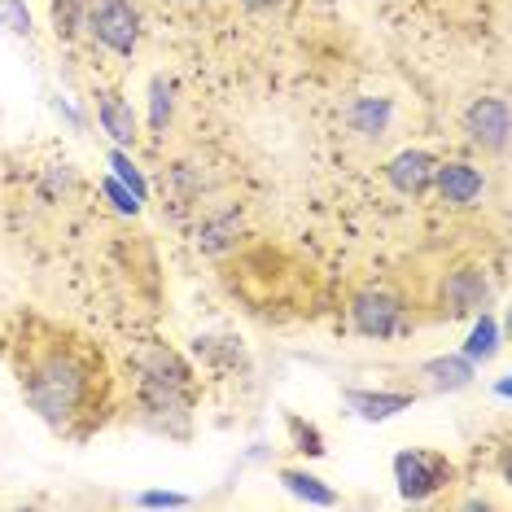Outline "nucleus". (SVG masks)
I'll list each match as a JSON object with an SVG mask.
<instances>
[{
    "mask_svg": "<svg viewBox=\"0 0 512 512\" xmlns=\"http://www.w3.org/2000/svg\"><path fill=\"white\" fill-rule=\"evenodd\" d=\"M14 377L27 412L62 438H84L110 399L106 355L49 324H36L14 342Z\"/></svg>",
    "mask_w": 512,
    "mask_h": 512,
    "instance_id": "nucleus-1",
    "label": "nucleus"
},
{
    "mask_svg": "<svg viewBox=\"0 0 512 512\" xmlns=\"http://www.w3.org/2000/svg\"><path fill=\"white\" fill-rule=\"evenodd\" d=\"M136 399H141V412L149 425L171 434V421H180V429H184L193 416V368L184 364L176 351L154 346V351L141 355V386H136Z\"/></svg>",
    "mask_w": 512,
    "mask_h": 512,
    "instance_id": "nucleus-2",
    "label": "nucleus"
},
{
    "mask_svg": "<svg viewBox=\"0 0 512 512\" xmlns=\"http://www.w3.org/2000/svg\"><path fill=\"white\" fill-rule=\"evenodd\" d=\"M351 329L368 342H399L416 329V316L407 307V298L390 285H364L351 294Z\"/></svg>",
    "mask_w": 512,
    "mask_h": 512,
    "instance_id": "nucleus-3",
    "label": "nucleus"
},
{
    "mask_svg": "<svg viewBox=\"0 0 512 512\" xmlns=\"http://www.w3.org/2000/svg\"><path fill=\"white\" fill-rule=\"evenodd\" d=\"M84 40L97 44V49H106L110 57L132 62V57L141 53V40H145L141 5H136V0H92Z\"/></svg>",
    "mask_w": 512,
    "mask_h": 512,
    "instance_id": "nucleus-4",
    "label": "nucleus"
},
{
    "mask_svg": "<svg viewBox=\"0 0 512 512\" xmlns=\"http://www.w3.org/2000/svg\"><path fill=\"white\" fill-rule=\"evenodd\" d=\"M390 469H394V486H399L407 504H429V499H438L442 491L456 486V464L429 447H403Z\"/></svg>",
    "mask_w": 512,
    "mask_h": 512,
    "instance_id": "nucleus-5",
    "label": "nucleus"
},
{
    "mask_svg": "<svg viewBox=\"0 0 512 512\" xmlns=\"http://www.w3.org/2000/svg\"><path fill=\"white\" fill-rule=\"evenodd\" d=\"M491 302H495V281L486 272V263H451L438 276V307L447 320L491 311Z\"/></svg>",
    "mask_w": 512,
    "mask_h": 512,
    "instance_id": "nucleus-6",
    "label": "nucleus"
},
{
    "mask_svg": "<svg viewBox=\"0 0 512 512\" xmlns=\"http://www.w3.org/2000/svg\"><path fill=\"white\" fill-rule=\"evenodd\" d=\"M460 132L473 149H482V154H491V158H504L508 141H512L508 101L504 97H473L460 114Z\"/></svg>",
    "mask_w": 512,
    "mask_h": 512,
    "instance_id": "nucleus-7",
    "label": "nucleus"
},
{
    "mask_svg": "<svg viewBox=\"0 0 512 512\" xmlns=\"http://www.w3.org/2000/svg\"><path fill=\"white\" fill-rule=\"evenodd\" d=\"M486 189H491V180H486L482 167H473L469 158H438V171H434V189L438 202L447 206V211H477V206L486 202Z\"/></svg>",
    "mask_w": 512,
    "mask_h": 512,
    "instance_id": "nucleus-8",
    "label": "nucleus"
},
{
    "mask_svg": "<svg viewBox=\"0 0 512 512\" xmlns=\"http://www.w3.org/2000/svg\"><path fill=\"white\" fill-rule=\"evenodd\" d=\"M92 110H97V127L106 132V141L114 149H136V141H141V119H136L132 101H127L119 88L92 92Z\"/></svg>",
    "mask_w": 512,
    "mask_h": 512,
    "instance_id": "nucleus-9",
    "label": "nucleus"
},
{
    "mask_svg": "<svg viewBox=\"0 0 512 512\" xmlns=\"http://www.w3.org/2000/svg\"><path fill=\"white\" fill-rule=\"evenodd\" d=\"M434 171H438V154H429V149H399L386 167H381V176L399 197H425L434 189Z\"/></svg>",
    "mask_w": 512,
    "mask_h": 512,
    "instance_id": "nucleus-10",
    "label": "nucleus"
},
{
    "mask_svg": "<svg viewBox=\"0 0 512 512\" xmlns=\"http://www.w3.org/2000/svg\"><path fill=\"white\" fill-rule=\"evenodd\" d=\"M416 377L429 394H460L477 381V364L469 355H434L416 368Z\"/></svg>",
    "mask_w": 512,
    "mask_h": 512,
    "instance_id": "nucleus-11",
    "label": "nucleus"
},
{
    "mask_svg": "<svg viewBox=\"0 0 512 512\" xmlns=\"http://www.w3.org/2000/svg\"><path fill=\"white\" fill-rule=\"evenodd\" d=\"M342 403L351 407L359 421L381 425V421H394V416L412 412L416 390H346V394H342Z\"/></svg>",
    "mask_w": 512,
    "mask_h": 512,
    "instance_id": "nucleus-12",
    "label": "nucleus"
},
{
    "mask_svg": "<svg viewBox=\"0 0 512 512\" xmlns=\"http://www.w3.org/2000/svg\"><path fill=\"white\" fill-rule=\"evenodd\" d=\"M346 119H351V132L364 136V141H386V132L394 123V106H390V97H355Z\"/></svg>",
    "mask_w": 512,
    "mask_h": 512,
    "instance_id": "nucleus-13",
    "label": "nucleus"
},
{
    "mask_svg": "<svg viewBox=\"0 0 512 512\" xmlns=\"http://www.w3.org/2000/svg\"><path fill=\"white\" fill-rule=\"evenodd\" d=\"M276 477H281L285 491L294 495V499H302L307 508H337V491L324 482V477L311 473V469H298V464H289V469H281Z\"/></svg>",
    "mask_w": 512,
    "mask_h": 512,
    "instance_id": "nucleus-14",
    "label": "nucleus"
},
{
    "mask_svg": "<svg viewBox=\"0 0 512 512\" xmlns=\"http://www.w3.org/2000/svg\"><path fill=\"white\" fill-rule=\"evenodd\" d=\"M88 9H92V0H49V22H53V36L62 40V44L84 40Z\"/></svg>",
    "mask_w": 512,
    "mask_h": 512,
    "instance_id": "nucleus-15",
    "label": "nucleus"
},
{
    "mask_svg": "<svg viewBox=\"0 0 512 512\" xmlns=\"http://www.w3.org/2000/svg\"><path fill=\"white\" fill-rule=\"evenodd\" d=\"M176 92L180 84L171 75H154L149 79V127H154V136H162L176 119Z\"/></svg>",
    "mask_w": 512,
    "mask_h": 512,
    "instance_id": "nucleus-16",
    "label": "nucleus"
},
{
    "mask_svg": "<svg viewBox=\"0 0 512 512\" xmlns=\"http://www.w3.org/2000/svg\"><path fill=\"white\" fill-rule=\"evenodd\" d=\"M499 320L491 316V311H477L473 316V329H469V342H464V351L460 355H469L473 364H486V359H495L499 355Z\"/></svg>",
    "mask_w": 512,
    "mask_h": 512,
    "instance_id": "nucleus-17",
    "label": "nucleus"
},
{
    "mask_svg": "<svg viewBox=\"0 0 512 512\" xmlns=\"http://www.w3.org/2000/svg\"><path fill=\"white\" fill-rule=\"evenodd\" d=\"M110 176L119 180V184H127V189H132V197L136 202H149V180L141 176V167H136V158H132V149H110Z\"/></svg>",
    "mask_w": 512,
    "mask_h": 512,
    "instance_id": "nucleus-18",
    "label": "nucleus"
},
{
    "mask_svg": "<svg viewBox=\"0 0 512 512\" xmlns=\"http://www.w3.org/2000/svg\"><path fill=\"white\" fill-rule=\"evenodd\" d=\"M232 232H241V219L237 215H219V219H206L202 232H197V246H202L206 254H219V250H228V246H237V237Z\"/></svg>",
    "mask_w": 512,
    "mask_h": 512,
    "instance_id": "nucleus-19",
    "label": "nucleus"
},
{
    "mask_svg": "<svg viewBox=\"0 0 512 512\" xmlns=\"http://www.w3.org/2000/svg\"><path fill=\"white\" fill-rule=\"evenodd\" d=\"M0 27L14 40H36V14L27 0H0Z\"/></svg>",
    "mask_w": 512,
    "mask_h": 512,
    "instance_id": "nucleus-20",
    "label": "nucleus"
},
{
    "mask_svg": "<svg viewBox=\"0 0 512 512\" xmlns=\"http://www.w3.org/2000/svg\"><path fill=\"white\" fill-rule=\"evenodd\" d=\"M289 434H294V451H302V456H311V460L329 451L324 447V434L311 421H302V416H289Z\"/></svg>",
    "mask_w": 512,
    "mask_h": 512,
    "instance_id": "nucleus-21",
    "label": "nucleus"
},
{
    "mask_svg": "<svg viewBox=\"0 0 512 512\" xmlns=\"http://www.w3.org/2000/svg\"><path fill=\"white\" fill-rule=\"evenodd\" d=\"M101 193H106V202H110L119 215H141V202H136L132 189H127V184H119L114 176L101 180Z\"/></svg>",
    "mask_w": 512,
    "mask_h": 512,
    "instance_id": "nucleus-22",
    "label": "nucleus"
},
{
    "mask_svg": "<svg viewBox=\"0 0 512 512\" xmlns=\"http://www.w3.org/2000/svg\"><path fill=\"white\" fill-rule=\"evenodd\" d=\"M136 508H189V495H180V491H145V495H136Z\"/></svg>",
    "mask_w": 512,
    "mask_h": 512,
    "instance_id": "nucleus-23",
    "label": "nucleus"
},
{
    "mask_svg": "<svg viewBox=\"0 0 512 512\" xmlns=\"http://www.w3.org/2000/svg\"><path fill=\"white\" fill-rule=\"evenodd\" d=\"M246 14H281V9L289 5V0H237Z\"/></svg>",
    "mask_w": 512,
    "mask_h": 512,
    "instance_id": "nucleus-24",
    "label": "nucleus"
},
{
    "mask_svg": "<svg viewBox=\"0 0 512 512\" xmlns=\"http://www.w3.org/2000/svg\"><path fill=\"white\" fill-rule=\"evenodd\" d=\"M495 394H499V399H508V394H512V381L499 377V381H495Z\"/></svg>",
    "mask_w": 512,
    "mask_h": 512,
    "instance_id": "nucleus-25",
    "label": "nucleus"
}]
</instances>
